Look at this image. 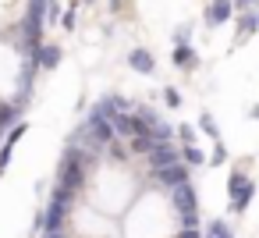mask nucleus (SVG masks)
I'll return each instance as SVG.
<instances>
[{
	"mask_svg": "<svg viewBox=\"0 0 259 238\" xmlns=\"http://www.w3.org/2000/svg\"><path fill=\"white\" fill-rule=\"evenodd\" d=\"M57 181H61L64 188H71V192H78V188L85 185V153H82L78 146H68V149L61 153Z\"/></svg>",
	"mask_w": 259,
	"mask_h": 238,
	"instance_id": "nucleus-1",
	"label": "nucleus"
},
{
	"mask_svg": "<svg viewBox=\"0 0 259 238\" xmlns=\"http://www.w3.org/2000/svg\"><path fill=\"white\" fill-rule=\"evenodd\" d=\"M252 195H255L252 178H245L241 171H231V174H227V199H231V210H234V213H245L248 203H252Z\"/></svg>",
	"mask_w": 259,
	"mask_h": 238,
	"instance_id": "nucleus-2",
	"label": "nucleus"
},
{
	"mask_svg": "<svg viewBox=\"0 0 259 238\" xmlns=\"http://www.w3.org/2000/svg\"><path fill=\"white\" fill-rule=\"evenodd\" d=\"M181 160V146H170V142H156L149 153H146V164L156 171V167H167V164H178Z\"/></svg>",
	"mask_w": 259,
	"mask_h": 238,
	"instance_id": "nucleus-3",
	"label": "nucleus"
},
{
	"mask_svg": "<svg viewBox=\"0 0 259 238\" xmlns=\"http://www.w3.org/2000/svg\"><path fill=\"white\" fill-rule=\"evenodd\" d=\"M153 178H156L160 185H167V188H174V185H181V181H188V164H185V160H178V164H167V167H156V171H153Z\"/></svg>",
	"mask_w": 259,
	"mask_h": 238,
	"instance_id": "nucleus-4",
	"label": "nucleus"
},
{
	"mask_svg": "<svg viewBox=\"0 0 259 238\" xmlns=\"http://www.w3.org/2000/svg\"><path fill=\"white\" fill-rule=\"evenodd\" d=\"M170 199H174V210H178V213H188V210H195V203H199V199H195V188H192L188 181L174 185V188H170Z\"/></svg>",
	"mask_w": 259,
	"mask_h": 238,
	"instance_id": "nucleus-5",
	"label": "nucleus"
},
{
	"mask_svg": "<svg viewBox=\"0 0 259 238\" xmlns=\"http://www.w3.org/2000/svg\"><path fill=\"white\" fill-rule=\"evenodd\" d=\"M43 217H47V231H64L68 203H61V199H50V203H47V210H43Z\"/></svg>",
	"mask_w": 259,
	"mask_h": 238,
	"instance_id": "nucleus-6",
	"label": "nucleus"
},
{
	"mask_svg": "<svg viewBox=\"0 0 259 238\" xmlns=\"http://www.w3.org/2000/svg\"><path fill=\"white\" fill-rule=\"evenodd\" d=\"M231 15H234V4L231 0H213V4L206 8V25H224V22H231Z\"/></svg>",
	"mask_w": 259,
	"mask_h": 238,
	"instance_id": "nucleus-7",
	"label": "nucleus"
},
{
	"mask_svg": "<svg viewBox=\"0 0 259 238\" xmlns=\"http://www.w3.org/2000/svg\"><path fill=\"white\" fill-rule=\"evenodd\" d=\"M170 61H174V68H181V71H192V68L199 64V54H195L188 43H174V54H170Z\"/></svg>",
	"mask_w": 259,
	"mask_h": 238,
	"instance_id": "nucleus-8",
	"label": "nucleus"
},
{
	"mask_svg": "<svg viewBox=\"0 0 259 238\" xmlns=\"http://www.w3.org/2000/svg\"><path fill=\"white\" fill-rule=\"evenodd\" d=\"M36 61H39V68H57L61 61H64V54H61V47H54V43H39L36 50Z\"/></svg>",
	"mask_w": 259,
	"mask_h": 238,
	"instance_id": "nucleus-9",
	"label": "nucleus"
},
{
	"mask_svg": "<svg viewBox=\"0 0 259 238\" xmlns=\"http://www.w3.org/2000/svg\"><path fill=\"white\" fill-rule=\"evenodd\" d=\"M128 64H132V71H139V75H153V71H156V61H153L149 50H132V54H128Z\"/></svg>",
	"mask_w": 259,
	"mask_h": 238,
	"instance_id": "nucleus-10",
	"label": "nucleus"
},
{
	"mask_svg": "<svg viewBox=\"0 0 259 238\" xmlns=\"http://www.w3.org/2000/svg\"><path fill=\"white\" fill-rule=\"evenodd\" d=\"M110 128H114V135H135V114L117 110V114L110 117Z\"/></svg>",
	"mask_w": 259,
	"mask_h": 238,
	"instance_id": "nucleus-11",
	"label": "nucleus"
},
{
	"mask_svg": "<svg viewBox=\"0 0 259 238\" xmlns=\"http://www.w3.org/2000/svg\"><path fill=\"white\" fill-rule=\"evenodd\" d=\"M96 110H100V114H103V117L110 121V117H114L117 110H128V100H121V96H103V100L96 103Z\"/></svg>",
	"mask_w": 259,
	"mask_h": 238,
	"instance_id": "nucleus-12",
	"label": "nucleus"
},
{
	"mask_svg": "<svg viewBox=\"0 0 259 238\" xmlns=\"http://www.w3.org/2000/svg\"><path fill=\"white\" fill-rule=\"evenodd\" d=\"M255 32V11L248 8V11H238V36L241 39H248Z\"/></svg>",
	"mask_w": 259,
	"mask_h": 238,
	"instance_id": "nucleus-13",
	"label": "nucleus"
},
{
	"mask_svg": "<svg viewBox=\"0 0 259 238\" xmlns=\"http://www.w3.org/2000/svg\"><path fill=\"white\" fill-rule=\"evenodd\" d=\"M153 146H156L153 132H139V135H132V153H142V156H146Z\"/></svg>",
	"mask_w": 259,
	"mask_h": 238,
	"instance_id": "nucleus-14",
	"label": "nucleus"
},
{
	"mask_svg": "<svg viewBox=\"0 0 259 238\" xmlns=\"http://www.w3.org/2000/svg\"><path fill=\"white\" fill-rule=\"evenodd\" d=\"M181 160H185L188 167H202V164H206V156H202V149H199L195 142H188V146H181Z\"/></svg>",
	"mask_w": 259,
	"mask_h": 238,
	"instance_id": "nucleus-15",
	"label": "nucleus"
},
{
	"mask_svg": "<svg viewBox=\"0 0 259 238\" xmlns=\"http://www.w3.org/2000/svg\"><path fill=\"white\" fill-rule=\"evenodd\" d=\"M202 238H234V234H231V227H227V220H220V217H217V220H209V224H206V231H202Z\"/></svg>",
	"mask_w": 259,
	"mask_h": 238,
	"instance_id": "nucleus-16",
	"label": "nucleus"
},
{
	"mask_svg": "<svg viewBox=\"0 0 259 238\" xmlns=\"http://www.w3.org/2000/svg\"><path fill=\"white\" fill-rule=\"evenodd\" d=\"M18 114H22V110L15 107V100H11V103H0V135H4V128H11V125H15V117H18Z\"/></svg>",
	"mask_w": 259,
	"mask_h": 238,
	"instance_id": "nucleus-17",
	"label": "nucleus"
},
{
	"mask_svg": "<svg viewBox=\"0 0 259 238\" xmlns=\"http://www.w3.org/2000/svg\"><path fill=\"white\" fill-rule=\"evenodd\" d=\"M149 132H153L156 142H170V139H174V125H167V121H156Z\"/></svg>",
	"mask_w": 259,
	"mask_h": 238,
	"instance_id": "nucleus-18",
	"label": "nucleus"
},
{
	"mask_svg": "<svg viewBox=\"0 0 259 238\" xmlns=\"http://www.w3.org/2000/svg\"><path fill=\"white\" fill-rule=\"evenodd\" d=\"M199 128H202V132H206V135H209L213 142H220V128H217L213 114H202V117H199Z\"/></svg>",
	"mask_w": 259,
	"mask_h": 238,
	"instance_id": "nucleus-19",
	"label": "nucleus"
},
{
	"mask_svg": "<svg viewBox=\"0 0 259 238\" xmlns=\"http://www.w3.org/2000/svg\"><path fill=\"white\" fill-rule=\"evenodd\" d=\"M163 103H167V107H174V110H178V107H181V93H178V89H174V86H167V89H163Z\"/></svg>",
	"mask_w": 259,
	"mask_h": 238,
	"instance_id": "nucleus-20",
	"label": "nucleus"
},
{
	"mask_svg": "<svg viewBox=\"0 0 259 238\" xmlns=\"http://www.w3.org/2000/svg\"><path fill=\"white\" fill-rule=\"evenodd\" d=\"M135 117H142V121H146V125H149V128H153V125H156V121H160V114H156V110H153V107H139V114H135Z\"/></svg>",
	"mask_w": 259,
	"mask_h": 238,
	"instance_id": "nucleus-21",
	"label": "nucleus"
},
{
	"mask_svg": "<svg viewBox=\"0 0 259 238\" xmlns=\"http://www.w3.org/2000/svg\"><path fill=\"white\" fill-rule=\"evenodd\" d=\"M178 139H181L185 146H188V142H195V128H192V125H178Z\"/></svg>",
	"mask_w": 259,
	"mask_h": 238,
	"instance_id": "nucleus-22",
	"label": "nucleus"
},
{
	"mask_svg": "<svg viewBox=\"0 0 259 238\" xmlns=\"http://www.w3.org/2000/svg\"><path fill=\"white\" fill-rule=\"evenodd\" d=\"M224 160H227V149H224V146H220V142H217V149H213V153H209V164H213V167H220V164H224Z\"/></svg>",
	"mask_w": 259,
	"mask_h": 238,
	"instance_id": "nucleus-23",
	"label": "nucleus"
},
{
	"mask_svg": "<svg viewBox=\"0 0 259 238\" xmlns=\"http://www.w3.org/2000/svg\"><path fill=\"white\" fill-rule=\"evenodd\" d=\"M22 135H25V125H11V132H8V139H4V142H11V146H15Z\"/></svg>",
	"mask_w": 259,
	"mask_h": 238,
	"instance_id": "nucleus-24",
	"label": "nucleus"
},
{
	"mask_svg": "<svg viewBox=\"0 0 259 238\" xmlns=\"http://www.w3.org/2000/svg\"><path fill=\"white\" fill-rule=\"evenodd\" d=\"M11 142H4V149H0V171H8V164H11Z\"/></svg>",
	"mask_w": 259,
	"mask_h": 238,
	"instance_id": "nucleus-25",
	"label": "nucleus"
},
{
	"mask_svg": "<svg viewBox=\"0 0 259 238\" xmlns=\"http://www.w3.org/2000/svg\"><path fill=\"white\" fill-rule=\"evenodd\" d=\"M181 224H185V227H199V217H195V210L181 213Z\"/></svg>",
	"mask_w": 259,
	"mask_h": 238,
	"instance_id": "nucleus-26",
	"label": "nucleus"
},
{
	"mask_svg": "<svg viewBox=\"0 0 259 238\" xmlns=\"http://www.w3.org/2000/svg\"><path fill=\"white\" fill-rule=\"evenodd\" d=\"M61 25H64V29H68V32H71V29H75V11H68V15H64V18H61Z\"/></svg>",
	"mask_w": 259,
	"mask_h": 238,
	"instance_id": "nucleus-27",
	"label": "nucleus"
},
{
	"mask_svg": "<svg viewBox=\"0 0 259 238\" xmlns=\"http://www.w3.org/2000/svg\"><path fill=\"white\" fill-rule=\"evenodd\" d=\"M174 43H188V25H181V29L174 32Z\"/></svg>",
	"mask_w": 259,
	"mask_h": 238,
	"instance_id": "nucleus-28",
	"label": "nucleus"
},
{
	"mask_svg": "<svg viewBox=\"0 0 259 238\" xmlns=\"http://www.w3.org/2000/svg\"><path fill=\"white\" fill-rule=\"evenodd\" d=\"M178 238H202V231H199V227H185Z\"/></svg>",
	"mask_w": 259,
	"mask_h": 238,
	"instance_id": "nucleus-29",
	"label": "nucleus"
},
{
	"mask_svg": "<svg viewBox=\"0 0 259 238\" xmlns=\"http://www.w3.org/2000/svg\"><path fill=\"white\" fill-rule=\"evenodd\" d=\"M248 8H255V0H234V11H248Z\"/></svg>",
	"mask_w": 259,
	"mask_h": 238,
	"instance_id": "nucleus-30",
	"label": "nucleus"
},
{
	"mask_svg": "<svg viewBox=\"0 0 259 238\" xmlns=\"http://www.w3.org/2000/svg\"><path fill=\"white\" fill-rule=\"evenodd\" d=\"M248 117H252V121H259V107H252V110H248Z\"/></svg>",
	"mask_w": 259,
	"mask_h": 238,
	"instance_id": "nucleus-31",
	"label": "nucleus"
},
{
	"mask_svg": "<svg viewBox=\"0 0 259 238\" xmlns=\"http://www.w3.org/2000/svg\"><path fill=\"white\" fill-rule=\"evenodd\" d=\"M43 238H64V234H61V231H47Z\"/></svg>",
	"mask_w": 259,
	"mask_h": 238,
	"instance_id": "nucleus-32",
	"label": "nucleus"
},
{
	"mask_svg": "<svg viewBox=\"0 0 259 238\" xmlns=\"http://www.w3.org/2000/svg\"><path fill=\"white\" fill-rule=\"evenodd\" d=\"M255 32H259V11H255Z\"/></svg>",
	"mask_w": 259,
	"mask_h": 238,
	"instance_id": "nucleus-33",
	"label": "nucleus"
}]
</instances>
